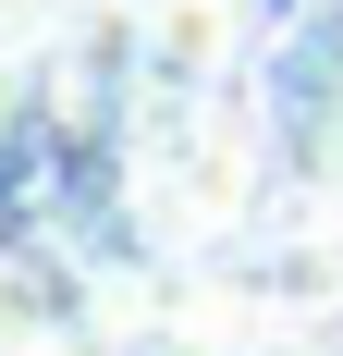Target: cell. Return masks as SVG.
<instances>
[{
	"label": "cell",
	"mask_w": 343,
	"mask_h": 356,
	"mask_svg": "<svg viewBox=\"0 0 343 356\" xmlns=\"http://www.w3.org/2000/svg\"><path fill=\"white\" fill-rule=\"evenodd\" d=\"M221 49H233V37H221V0H160V13H147V74H160V86H208Z\"/></svg>",
	"instance_id": "4"
},
{
	"label": "cell",
	"mask_w": 343,
	"mask_h": 356,
	"mask_svg": "<svg viewBox=\"0 0 343 356\" xmlns=\"http://www.w3.org/2000/svg\"><path fill=\"white\" fill-rule=\"evenodd\" d=\"M135 184H147V209H160V234L208 246V234L258 221V184H270V136H258V123H221V111L184 86V111H147Z\"/></svg>",
	"instance_id": "1"
},
{
	"label": "cell",
	"mask_w": 343,
	"mask_h": 356,
	"mask_svg": "<svg viewBox=\"0 0 343 356\" xmlns=\"http://www.w3.org/2000/svg\"><path fill=\"white\" fill-rule=\"evenodd\" d=\"M233 356H319V344H307V332H245Z\"/></svg>",
	"instance_id": "5"
},
{
	"label": "cell",
	"mask_w": 343,
	"mask_h": 356,
	"mask_svg": "<svg viewBox=\"0 0 343 356\" xmlns=\"http://www.w3.org/2000/svg\"><path fill=\"white\" fill-rule=\"evenodd\" d=\"M86 295L49 270V258H0V356H62Z\"/></svg>",
	"instance_id": "3"
},
{
	"label": "cell",
	"mask_w": 343,
	"mask_h": 356,
	"mask_svg": "<svg viewBox=\"0 0 343 356\" xmlns=\"http://www.w3.org/2000/svg\"><path fill=\"white\" fill-rule=\"evenodd\" d=\"M0 49H12V0H0Z\"/></svg>",
	"instance_id": "7"
},
{
	"label": "cell",
	"mask_w": 343,
	"mask_h": 356,
	"mask_svg": "<svg viewBox=\"0 0 343 356\" xmlns=\"http://www.w3.org/2000/svg\"><path fill=\"white\" fill-rule=\"evenodd\" d=\"M208 320H245V332H307L343 307V246L307 234V221H233V234H208Z\"/></svg>",
	"instance_id": "2"
},
{
	"label": "cell",
	"mask_w": 343,
	"mask_h": 356,
	"mask_svg": "<svg viewBox=\"0 0 343 356\" xmlns=\"http://www.w3.org/2000/svg\"><path fill=\"white\" fill-rule=\"evenodd\" d=\"M282 13H294V25H343V0H282Z\"/></svg>",
	"instance_id": "6"
}]
</instances>
